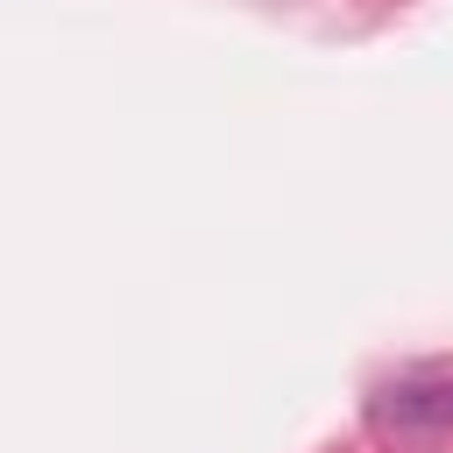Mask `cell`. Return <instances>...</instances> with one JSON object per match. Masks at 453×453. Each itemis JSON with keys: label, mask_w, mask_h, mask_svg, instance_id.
Here are the masks:
<instances>
[{"label": "cell", "mask_w": 453, "mask_h": 453, "mask_svg": "<svg viewBox=\"0 0 453 453\" xmlns=\"http://www.w3.org/2000/svg\"><path fill=\"white\" fill-rule=\"evenodd\" d=\"M389 432H453V375H403L375 396Z\"/></svg>", "instance_id": "obj_1"}]
</instances>
